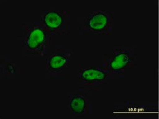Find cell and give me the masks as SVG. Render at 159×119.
I'll return each instance as SVG.
<instances>
[{"label": "cell", "instance_id": "ba28073f", "mask_svg": "<svg viewBox=\"0 0 159 119\" xmlns=\"http://www.w3.org/2000/svg\"><path fill=\"white\" fill-rule=\"evenodd\" d=\"M39 22L50 33L66 35L69 33V12L50 9L43 12Z\"/></svg>", "mask_w": 159, "mask_h": 119}, {"label": "cell", "instance_id": "8992f818", "mask_svg": "<svg viewBox=\"0 0 159 119\" xmlns=\"http://www.w3.org/2000/svg\"><path fill=\"white\" fill-rule=\"evenodd\" d=\"M112 80L102 67H81L79 69V87L89 90H101Z\"/></svg>", "mask_w": 159, "mask_h": 119}, {"label": "cell", "instance_id": "3957f363", "mask_svg": "<svg viewBox=\"0 0 159 119\" xmlns=\"http://www.w3.org/2000/svg\"><path fill=\"white\" fill-rule=\"evenodd\" d=\"M80 34L112 35L114 33V13L110 11H94L88 16L79 18Z\"/></svg>", "mask_w": 159, "mask_h": 119}, {"label": "cell", "instance_id": "7a4b0ae2", "mask_svg": "<svg viewBox=\"0 0 159 119\" xmlns=\"http://www.w3.org/2000/svg\"><path fill=\"white\" fill-rule=\"evenodd\" d=\"M101 61L102 67L108 73L111 79H123L126 73L136 66V46L114 45L112 54L102 57Z\"/></svg>", "mask_w": 159, "mask_h": 119}, {"label": "cell", "instance_id": "277c9868", "mask_svg": "<svg viewBox=\"0 0 159 119\" xmlns=\"http://www.w3.org/2000/svg\"><path fill=\"white\" fill-rule=\"evenodd\" d=\"M158 102H115L113 103L114 118H150L158 114Z\"/></svg>", "mask_w": 159, "mask_h": 119}, {"label": "cell", "instance_id": "9c48e42d", "mask_svg": "<svg viewBox=\"0 0 159 119\" xmlns=\"http://www.w3.org/2000/svg\"><path fill=\"white\" fill-rule=\"evenodd\" d=\"M0 78L2 80L16 79L20 73V68L11 59L6 57H2L0 59Z\"/></svg>", "mask_w": 159, "mask_h": 119}, {"label": "cell", "instance_id": "52a82bcc", "mask_svg": "<svg viewBox=\"0 0 159 119\" xmlns=\"http://www.w3.org/2000/svg\"><path fill=\"white\" fill-rule=\"evenodd\" d=\"M91 91L79 87L67 92V108L74 117L82 118L91 111Z\"/></svg>", "mask_w": 159, "mask_h": 119}, {"label": "cell", "instance_id": "6da1fadb", "mask_svg": "<svg viewBox=\"0 0 159 119\" xmlns=\"http://www.w3.org/2000/svg\"><path fill=\"white\" fill-rule=\"evenodd\" d=\"M40 23L28 22L22 24V35L19 37L22 42V53L30 57H45L52 45V37Z\"/></svg>", "mask_w": 159, "mask_h": 119}, {"label": "cell", "instance_id": "5b68a950", "mask_svg": "<svg viewBox=\"0 0 159 119\" xmlns=\"http://www.w3.org/2000/svg\"><path fill=\"white\" fill-rule=\"evenodd\" d=\"M72 54L68 50H57L45 59V79H62L67 75L69 62Z\"/></svg>", "mask_w": 159, "mask_h": 119}]
</instances>
